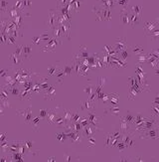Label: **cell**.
<instances>
[{"instance_id":"cell-1","label":"cell","mask_w":159,"mask_h":162,"mask_svg":"<svg viewBox=\"0 0 159 162\" xmlns=\"http://www.w3.org/2000/svg\"><path fill=\"white\" fill-rule=\"evenodd\" d=\"M140 137L145 139H157L158 138V130L156 128H150L146 130H142L140 132Z\"/></svg>"},{"instance_id":"cell-2","label":"cell","mask_w":159,"mask_h":162,"mask_svg":"<svg viewBox=\"0 0 159 162\" xmlns=\"http://www.w3.org/2000/svg\"><path fill=\"white\" fill-rule=\"evenodd\" d=\"M58 16L57 13L54 11V10H50V14L48 16V21H47V24L49 28H55V26L57 25V20H58Z\"/></svg>"},{"instance_id":"cell-3","label":"cell","mask_w":159,"mask_h":162,"mask_svg":"<svg viewBox=\"0 0 159 162\" xmlns=\"http://www.w3.org/2000/svg\"><path fill=\"white\" fill-rule=\"evenodd\" d=\"M18 115H20L23 116L25 123H30V122H31V120L33 119L31 108H28L24 109V110H18Z\"/></svg>"},{"instance_id":"cell-4","label":"cell","mask_w":159,"mask_h":162,"mask_svg":"<svg viewBox=\"0 0 159 162\" xmlns=\"http://www.w3.org/2000/svg\"><path fill=\"white\" fill-rule=\"evenodd\" d=\"M126 47H127V43H126V40L125 38H118L115 41V48L114 49L116 51H123V50H126Z\"/></svg>"},{"instance_id":"cell-5","label":"cell","mask_w":159,"mask_h":162,"mask_svg":"<svg viewBox=\"0 0 159 162\" xmlns=\"http://www.w3.org/2000/svg\"><path fill=\"white\" fill-rule=\"evenodd\" d=\"M157 23H158V19L152 21V22H149V21H146L144 23V30L146 32V34H148V32H152L155 27L157 26Z\"/></svg>"},{"instance_id":"cell-6","label":"cell","mask_w":159,"mask_h":162,"mask_svg":"<svg viewBox=\"0 0 159 162\" xmlns=\"http://www.w3.org/2000/svg\"><path fill=\"white\" fill-rule=\"evenodd\" d=\"M120 19H121V22L123 25H125V24H128L129 23V19H130V16L128 14V11H126L125 9L121 10L120 12Z\"/></svg>"},{"instance_id":"cell-7","label":"cell","mask_w":159,"mask_h":162,"mask_svg":"<svg viewBox=\"0 0 159 162\" xmlns=\"http://www.w3.org/2000/svg\"><path fill=\"white\" fill-rule=\"evenodd\" d=\"M62 71L65 73V75L69 76L73 71H75V64H73V63H66L65 66H64V69Z\"/></svg>"},{"instance_id":"cell-8","label":"cell","mask_w":159,"mask_h":162,"mask_svg":"<svg viewBox=\"0 0 159 162\" xmlns=\"http://www.w3.org/2000/svg\"><path fill=\"white\" fill-rule=\"evenodd\" d=\"M81 108L83 110H93L95 108V106L94 103L91 102L90 101H83L82 104H81Z\"/></svg>"},{"instance_id":"cell-9","label":"cell","mask_w":159,"mask_h":162,"mask_svg":"<svg viewBox=\"0 0 159 162\" xmlns=\"http://www.w3.org/2000/svg\"><path fill=\"white\" fill-rule=\"evenodd\" d=\"M122 141L125 143L126 147H132L134 145V142L132 140L131 134H125L124 136H122Z\"/></svg>"},{"instance_id":"cell-10","label":"cell","mask_w":159,"mask_h":162,"mask_svg":"<svg viewBox=\"0 0 159 162\" xmlns=\"http://www.w3.org/2000/svg\"><path fill=\"white\" fill-rule=\"evenodd\" d=\"M60 27H61V30H62L63 36H66V37L70 38V25H69V22L62 24V25H60Z\"/></svg>"},{"instance_id":"cell-11","label":"cell","mask_w":159,"mask_h":162,"mask_svg":"<svg viewBox=\"0 0 159 162\" xmlns=\"http://www.w3.org/2000/svg\"><path fill=\"white\" fill-rule=\"evenodd\" d=\"M47 118H48V121L49 123H55V120L57 118V112H55L54 110H49L48 112V115H47Z\"/></svg>"},{"instance_id":"cell-12","label":"cell","mask_w":159,"mask_h":162,"mask_svg":"<svg viewBox=\"0 0 159 162\" xmlns=\"http://www.w3.org/2000/svg\"><path fill=\"white\" fill-rule=\"evenodd\" d=\"M140 22V15H136L133 13L131 16H130V19H129V23L131 24L132 26L134 25H137V24H139Z\"/></svg>"},{"instance_id":"cell-13","label":"cell","mask_w":159,"mask_h":162,"mask_svg":"<svg viewBox=\"0 0 159 162\" xmlns=\"http://www.w3.org/2000/svg\"><path fill=\"white\" fill-rule=\"evenodd\" d=\"M119 129L122 132H126L129 129V123L127 121H125L123 118L120 119V124H119Z\"/></svg>"},{"instance_id":"cell-14","label":"cell","mask_w":159,"mask_h":162,"mask_svg":"<svg viewBox=\"0 0 159 162\" xmlns=\"http://www.w3.org/2000/svg\"><path fill=\"white\" fill-rule=\"evenodd\" d=\"M31 52H32V47L30 45H26L23 47V54H22V57L24 58H29L30 55H31Z\"/></svg>"},{"instance_id":"cell-15","label":"cell","mask_w":159,"mask_h":162,"mask_svg":"<svg viewBox=\"0 0 159 162\" xmlns=\"http://www.w3.org/2000/svg\"><path fill=\"white\" fill-rule=\"evenodd\" d=\"M40 116H36V117H33V119L31 120V124L32 127L34 128V130H38V127H39V122H40Z\"/></svg>"},{"instance_id":"cell-16","label":"cell","mask_w":159,"mask_h":162,"mask_svg":"<svg viewBox=\"0 0 159 162\" xmlns=\"http://www.w3.org/2000/svg\"><path fill=\"white\" fill-rule=\"evenodd\" d=\"M63 117L66 120V122H70V121H72V118H73V113L68 109H65Z\"/></svg>"},{"instance_id":"cell-17","label":"cell","mask_w":159,"mask_h":162,"mask_svg":"<svg viewBox=\"0 0 159 162\" xmlns=\"http://www.w3.org/2000/svg\"><path fill=\"white\" fill-rule=\"evenodd\" d=\"M78 58L80 57V58H89L90 57V54H89V52H88V50L86 49V47H83L82 49H81V51H80V53L78 54Z\"/></svg>"},{"instance_id":"cell-18","label":"cell","mask_w":159,"mask_h":162,"mask_svg":"<svg viewBox=\"0 0 159 162\" xmlns=\"http://www.w3.org/2000/svg\"><path fill=\"white\" fill-rule=\"evenodd\" d=\"M62 35H63V33H62L61 27H60L59 25L55 26V28H54V37L57 38V39H60V37H61Z\"/></svg>"},{"instance_id":"cell-19","label":"cell","mask_w":159,"mask_h":162,"mask_svg":"<svg viewBox=\"0 0 159 162\" xmlns=\"http://www.w3.org/2000/svg\"><path fill=\"white\" fill-rule=\"evenodd\" d=\"M125 121H127V122L130 124V123H133V121H134V119H135V115H131L130 112H128L126 115H125L124 117H122Z\"/></svg>"},{"instance_id":"cell-20","label":"cell","mask_w":159,"mask_h":162,"mask_svg":"<svg viewBox=\"0 0 159 162\" xmlns=\"http://www.w3.org/2000/svg\"><path fill=\"white\" fill-rule=\"evenodd\" d=\"M131 11L136 14V15H141V12H142V7L140 5H135L131 8Z\"/></svg>"},{"instance_id":"cell-21","label":"cell","mask_w":159,"mask_h":162,"mask_svg":"<svg viewBox=\"0 0 159 162\" xmlns=\"http://www.w3.org/2000/svg\"><path fill=\"white\" fill-rule=\"evenodd\" d=\"M111 10L110 9H104L103 10V16L104 20H110L111 19Z\"/></svg>"},{"instance_id":"cell-22","label":"cell","mask_w":159,"mask_h":162,"mask_svg":"<svg viewBox=\"0 0 159 162\" xmlns=\"http://www.w3.org/2000/svg\"><path fill=\"white\" fill-rule=\"evenodd\" d=\"M0 7H1V11L2 12H4V11H8V1L7 0H1L0 1Z\"/></svg>"},{"instance_id":"cell-23","label":"cell","mask_w":159,"mask_h":162,"mask_svg":"<svg viewBox=\"0 0 159 162\" xmlns=\"http://www.w3.org/2000/svg\"><path fill=\"white\" fill-rule=\"evenodd\" d=\"M18 57H19V56H17L16 54H12V55L10 56V59L13 61V64H14V65H19V64L21 63V60L18 59Z\"/></svg>"},{"instance_id":"cell-24","label":"cell","mask_w":159,"mask_h":162,"mask_svg":"<svg viewBox=\"0 0 159 162\" xmlns=\"http://www.w3.org/2000/svg\"><path fill=\"white\" fill-rule=\"evenodd\" d=\"M132 50L137 55H142V53H143V48H142L141 46H134Z\"/></svg>"},{"instance_id":"cell-25","label":"cell","mask_w":159,"mask_h":162,"mask_svg":"<svg viewBox=\"0 0 159 162\" xmlns=\"http://www.w3.org/2000/svg\"><path fill=\"white\" fill-rule=\"evenodd\" d=\"M93 126H90V125H87L86 127H85V131H86V134L88 135V136H91L93 135V133H94V129L91 128Z\"/></svg>"},{"instance_id":"cell-26","label":"cell","mask_w":159,"mask_h":162,"mask_svg":"<svg viewBox=\"0 0 159 162\" xmlns=\"http://www.w3.org/2000/svg\"><path fill=\"white\" fill-rule=\"evenodd\" d=\"M54 94H55V88L53 87H50L46 95H48V98H50V99H54Z\"/></svg>"},{"instance_id":"cell-27","label":"cell","mask_w":159,"mask_h":162,"mask_svg":"<svg viewBox=\"0 0 159 162\" xmlns=\"http://www.w3.org/2000/svg\"><path fill=\"white\" fill-rule=\"evenodd\" d=\"M85 92L88 93L89 95H91V94H94V88H93V86H91V85H88L86 87V88H85Z\"/></svg>"},{"instance_id":"cell-28","label":"cell","mask_w":159,"mask_h":162,"mask_svg":"<svg viewBox=\"0 0 159 162\" xmlns=\"http://www.w3.org/2000/svg\"><path fill=\"white\" fill-rule=\"evenodd\" d=\"M23 47H24V46H21V45L17 46V48H16V52H15V54L17 55V56L22 57V54H23Z\"/></svg>"},{"instance_id":"cell-29","label":"cell","mask_w":159,"mask_h":162,"mask_svg":"<svg viewBox=\"0 0 159 162\" xmlns=\"http://www.w3.org/2000/svg\"><path fill=\"white\" fill-rule=\"evenodd\" d=\"M107 110H110L111 111V113H112V115H118V111H119V109L118 108V107H115V108H110V109H107Z\"/></svg>"},{"instance_id":"cell-30","label":"cell","mask_w":159,"mask_h":162,"mask_svg":"<svg viewBox=\"0 0 159 162\" xmlns=\"http://www.w3.org/2000/svg\"><path fill=\"white\" fill-rule=\"evenodd\" d=\"M60 70L58 69V68H56V67H51L50 68V70H49V75H56L58 72H59Z\"/></svg>"},{"instance_id":"cell-31","label":"cell","mask_w":159,"mask_h":162,"mask_svg":"<svg viewBox=\"0 0 159 162\" xmlns=\"http://www.w3.org/2000/svg\"><path fill=\"white\" fill-rule=\"evenodd\" d=\"M10 92L13 95H19V90L17 88H15V87H11L10 88Z\"/></svg>"},{"instance_id":"cell-32","label":"cell","mask_w":159,"mask_h":162,"mask_svg":"<svg viewBox=\"0 0 159 162\" xmlns=\"http://www.w3.org/2000/svg\"><path fill=\"white\" fill-rule=\"evenodd\" d=\"M80 115H78V113H73V118H72V121L75 123V122H78L79 119H80Z\"/></svg>"},{"instance_id":"cell-33","label":"cell","mask_w":159,"mask_h":162,"mask_svg":"<svg viewBox=\"0 0 159 162\" xmlns=\"http://www.w3.org/2000/svg\"><path fill=\"white\" fill-rule=\"evenodd\" d=\"M7 43H8V44H15V43H16V41H15V37H13V36H9V35H8Z\"/></svg>"},{"instance_id":"cell-34","label":"cell","mask_w":159,"mask_h":162,"mask_svg":"<svg viewBox=\"0 0 159 162\" xmlns=\"http://www.w3.org/2000/svg\"><path fill=\"white\" fill-rule=\"evenodd\" d=\"M48 110H46V109H42V110H40V117H42V118H44V117H46L47 115H48Z\"/></svg>"},{"instance_id":"cell-35","label":"cell","mask_w":159,"mask_h":162,"mask_svg":"<svg viewBox=\"0 0 159 162\" xmlns=\"http://www.w3.org/2000/svg\"><path fill=\"white\" fill-rule=\"evenodd\" d=\"M120 54H121V57H120V58L122 59V60H125V59H126L127 58V51L126 50H123V51H121L120 52Z\"/></svg>"},{"instance_id":"cell-36","label":"cell","mask_w":159,"mask_h":162,"mask_svg":"<svg viewBox=\"0 0 159 162\" xmlns=\"http://www.w3.org/2000/svg\"><path fill=\"white\" fill-rule=\"evenodd\" d=\"M41 40H42V38H41V37H34V38L32 39V41H33V43H34L35 45H38V44H39V42L41 41Z\"/></svg>"},{"instance_id":"cell-37","label":"cell","mask_w":159,"mask_h":162,"mask_svg":"<svg viewBox=\"0 0 159 162\" xmlns=\"http://www.w3.org/2000/svg\"><path fill=\"white\" fill-rule=\"evenodd\" d=\"M31 5V0H23V6L24 7H29Z\"/></svg>"},{"instance_id":"cell-38","label":"cell","mask_w":159,"mask_h":162,"mask_svg":"<svg viewBox=\"0 0 159 162\" xmlns=\"http://www.w3.org/2000/svg\"><path fill=\"white\" fill-rule=\"evenodd\" d=\"M153 103H154V104H157V106H159V94H156L155 100H154Z\"/></svg>"},{"instance_id":"cell-39","label":"cell","mask_w":159,"mask_h":162,"mask_svg":"<svg viewBox=\"0 0 159 162\" xmlns=\"http://www.w3.org/2000/svg\"><path fill=\"white\" fill-rule=\"evenodd\" d=\"M66 2H67V0H58V4L62 5V6H64L66 4Z\"/></svg>"},{"instance_id":"cell-40","label":"cell","mask_w":159,"mask_h":162,"mask_svg":"<svg viewBox=\"0 0 159 162\" xmlns=\"http://www.w3.org/2000/svg\"><path fill=\"white\" fill-rule=\"evenodd\" d=\"M129 160H130L129 157H121V158L119 159V161H129Z\"/></svg>"},{"instance_id":"cell-41","label":"cell","mask_w":159,"mask_h":162,"mask_svg":"<svg viewBox=\"0 0 159 162\" xmlns=\"http://www.w3.org/2000/svg\"><path fill=\"white\" fill-rule=\"evenodd\" d=\"M0 75H1L2 78L6 77V72H5V70H1V73H0Z\"/></svg>"},{"instance_id":"cell-42","label":"cell","mask_w":159,"mask_h":162,"mask_svg":"<svg viewBox=\"0 0 159 162\" xmlns=\"http://www.w3.org/2000/svg\"><path fill=\"white\" fill-rule=\"evenodd\" d=\"M65 160L66 161H71L72 160V157L70 155H65Z\"/></svg>"},{"instance_id":"cell-43","label":"cell","mask_w":159,"mask_h":162,"mask_svg":"<svg viewBox=\"0 0 159 162\" xmlns=\"http://www.w3.org/2000/svg\"><path fill=\"white\" fill-rule=\"evenodd\" d=\"M89 140H90V145H95V144H96V143H95L96 141H95L93 138H91V137H90V139H89Z\"/></svg>"},{"instance_id":"cell-44","label":"cell","mask_w":159,"mask_h":162,"mask_svg":"<svg viewBox=\"0 0 159 162\" xmlns=\"http://www.w3.org/2000/svg\"><path fill=\"white\" fill-rule=\"evenodd\" d=\"M5 137H6V135H5V133H3V134L1 135V139H0V141H1V142H3V141L5 140Z\"/></svg>"},{"instance_id":"cell-45","label":"cell","mask_w":159,"mask_h":162,"mask_svg":"<svg viewBox=\"0 0 159 162\" xmlns=\"http://www.w3.org/2000/svg\"><path fill=\"white\" fill-rule=\"evenodd\" d=\"M25 145H26V146H27L28 148H30V147H31V145H32V144H31V142H29V141H27L26 143H25Z\"/></svg>"},{"instance_id":"cell-46","label":"cell","mask_w":159,"mask_h":162,"mask_svg":"<svg viewBox=\"0 0 159 162\" xmlns=\"http://www.w3.org/2000/svg\"><path fill=\"white\" fill-rule=\"evenodd\" d=\"M48 160H49V161H55L56 159H55V157H50Z\"/></svg>"},{"instance_id":"cell-47","label":"cell","mask_w":159,"mask_h":162,"mask_svg":"<svg viewBox=\"0 0 159 162\" xmlns=\"http://www.w3.org/2000/svg\"><path fill=\"white\" fill-rule=\"evenodd\" d=\"M156 75H159V70H157V71H156Z\"/></svg>"},{"instance_id":"cell-48","label":"cell","mask_w":159,"mask_h":162,"mask_svg":"<svg viewBox=\"0 0 159 162\" xmlns=\"http://www.w3.org/2000/svg\"><path fill=\"white\" fill-rule=\"evenodd\" d=\"M157 118H158V121H159V115H157Z\"/></svg>"}]
</instances>
